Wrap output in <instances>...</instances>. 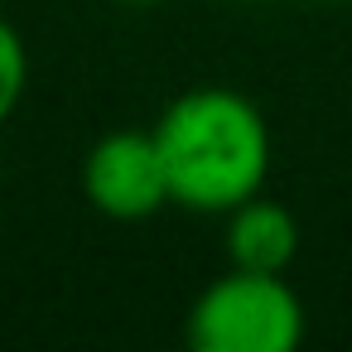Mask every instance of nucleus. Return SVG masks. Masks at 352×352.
Returning <instances> with one entry per match:
<instances>
[{
	"mask_svg": "<svg viewBox=\"0 0 352 352\" xmlns=\"http://www.w3.org/2000/svg\"><path fill=\"white\" fill-rule=\"evenodd\" d=\"M82 193L111 222H145L169 208V174L155 145V131L121 126L92 140L82 155Z\"/></svg>",
	"mask_w": 352,
	"mask_h": 352,
	"instance_id": "obj_3",
	"label": "nucleus"
},
{
	"mask_svg": "<svg viewBox=\"0 0 352 352\" xmlns=\"http://www.w3.org/2000/svg\"><path fill=\"white\" fill-rule=\"evenodd\" d=\"M184 333L198 352H289L304 338V299L285 275L227 265L198 289Z\"/></svg>",
	"mask_w": 352,
	"mask_h": 352,
	"instance_id": "obj_2",
	"label": "nucleus"
},
{
	"mask_svg": "<svg viewBox=\"0 0 352 352\" xmlns=\"http://www.w3.org/2000/svg\"><path fill=\"white\" fill-rule=\"evenodd\" d=\"M222 251H227V265H241V270H270V275H285L299 256V222L285 203L251 193L246 203H236L232 212H222Z\"/></svg>",
	"mask_w": 352,
	"mask_h": 352,
	"instance_id": "obj_4",
	"label": "nucleus"
},
{
	"mask_svg": "<svg viewBox=\"0 0 352 352\" xmlns=\"http://www.w3.org/2000/svg\"><path fill=\"white\" fill-rule=\"evenodd\" d=\"M174 208L222 217L270 179V126L236 87H188L150 126Z\"/></svg>",
	"mask_w": 352,
	"mask_h": 352,
	"instance_id": "obj_1",
	"label": "nucleus"
},
{
	"mask_svg": "<svg viewBox=\"0 0 352 352\" xmlns=\"http://www.w3.org/2000/svg\"><path fill=\"white\" fill-rule=\"evenodd\" d=\"M121 6H135V10H145V6H164V0H121Z\"/></svg>",
	"mask_w": 352,
	"mask_h": 352,
	"instance_id": "obj_6",
	"label": "nucleus"
},
{
	"mask_svg": "<svg viewBox=\"0 0 352 352\" xmlns=\"http://www.w3.org/2000/svg\"><path fill=\"white\" fill-rule=\"evenodd\" d=\"M0 6H6V0H0Z\"/></svg>",
	"mask_w": 352,
	"mask_h": 352,
	"instance_id": "obj_7",
	"label": "nucleus"
},
{
	"mask_svg": "<svg viewBox=\"0 0 352 352\" xmlns=\"http://www.w3.org/2000/svg\"><path fill=\"white\" fill-rule=\"evenodd\" d=\"M25 87H30V49L10 20H0V126L20 111Z\"/></svg>",
	"mask_w": 352,
	"mask_h": 352,
	"instance_id": "obj_5",
	"label": "nucleus"
}]
</instances>
